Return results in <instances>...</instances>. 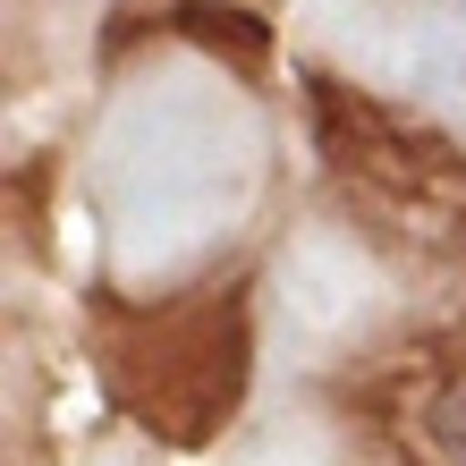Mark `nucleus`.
Returning a JSON list of instances; mask_svg holds the SVG:
<instances>
[]
</instances>
